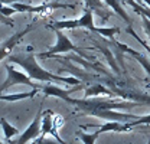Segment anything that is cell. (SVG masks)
<instances>
[{
  "instance_id": "1",
  "label": "cell",
  "mask_w": 150,
  "mask_h": 144,
  "mask_svg": "<svg viewBox=\"0 0 150 144\" xmlns=\"http://www.w3.org/2000/svg\"><path fill=\"white\" fill-rule=\"evenodd\" d=\"M7 61L10 64H16L20 68H23V71L39 82H64L68 85H78L81 81L74 76H59L55 73H51L49 71L43 69L39 64L35 54L32 52V46H29L28 52H16V54H10L7 56Z\"/></svg>"
},
{
  "instance_id": "2",
  "label": "cell",
  "mask_w": 150,
  "mask_h": 144,
  "mask_svg": "<svg viewBox=\"0 0 150 144\" xmlns=\"http://www.w3.org/2000/svg\"><path fill=\"white\" fill-rule=\"evenodd\" d=\"M48 29H76V28H84L87 30H95V25H94V12L85 7V12L82 13V16L79 19H72V20H54L49 25H46Z\"/></svg>"
},
{
  "instance_id": "3",
  "label": "cell",
  "mask_w": 150,
  "mask_h": 144,
  "mask_svg": "<svg viewBox=\"0 0 150 144\" xmlns=\"http://www.w3.org/2000/svg\"><path fill=\"white\" fill-rule=\"evenodd\" d=\"M56 35V43L48 51V52H43V54H39V58L42 59H48V58H52L54 55L58 54H67V52H75V54L81 55L84 58H87V55L84 54L79 48H76L74 43L69 40V37L65 35L61 29H55L54 30Z\"/></svg>"
},
{
  "instance_id": "4",
  "label": "cell",
  "mask_w": 150,
  "mask_h": 144,
  "mask_svg": "<svg viewBox=\"0 0 150 144\" xmlns=\"http://www.w3.org/2000/svg\"><path fill=\"white\" fill-rule=\"evenodd\" d=\"M6 71H7V76H6V81L0 85V94L13 85H28L30 88H40V85L33 82V79L28 73L18 71L10 62H9V65H6Z\"/></svg>"
},
{
  "instance_id": "5",
  "label": "cell",
  "mask_w": 150,
  "mask_h": 144,
  "mask_svg": "<svg viewBox=\"0 0 150 144\" xmlns=\"http://www.w3.org/2000/svg\"><path fill=\"white\" fill-rule=\"evenodd\" d=\"M16 12L19 13H49L51 10L55 9H74L75 4H67V3H58V1H51V3H43L40 6H32L30 3H13L10 4Z\"/></svg>"
},
{
  "instance_id": "6",
  "label": "cell",
  "mask_w": 150,
  "mask_h": 144,
  "mask_svg": "<svg viewBox=\"0 0 150 144\" xmlns=\"http://www.w3.org/2000/svg\"><path fill=\"white\" fill-rule=\"evenodd\" d=\"M42 108H39V111H38V114L35 115V118H33V121L28 126V128L22 133V136L19 137L18 140H16V144H26L28 141H33V140H36L38 137L42 134V126H40V120H42Z\"/></svg>"
},
{
  "instance_id": "7",
  "label": "cell",
  "mask_w": 150,
  "mask_h": 144,
  "mask_svg": "<svg viewBox=\"0 0 150 144\" xmlns=\"http://www.w3.org/2000/svg\"><path fill=\"white\" fill-rule=\"evenodd\" d=\"M56 121H58V115H55L51 109L43 111V114H42V134L40 136L46 137L48 134H51L61 144H65L61 140L59 134H58V124H56Z\"/></svg>"
},
{
  "instance_id": "8",
  "label": "cell",
  "mask_w": 150,
  "mask_h": 144,
  "mask_svg": "<svg viewBox=\"0 0 150 144\" xmlns=\"http://www.w3.org/2000/svg\"><path fill=\"white\" fill-rule=\"evenodd\" d=\"M33 29V25H28L23 30H20V32H16L15 35H12L7 40H4L1 45H0V62L4 59V58H7L9 55L12 54V51H13V48L18 45L19 42L23 39V36L28 35L30 30Z\"/></svg>"
},
{
  "instance_id": "9",
  "label": "cell",
  "mask_w": 150,
  "mask_h": 144,
  "mask_svg": "<svg viewBox=\"0 0 150 144\" xmlns=\"http://www.w3.org/2000/svg\"><path fill=\"white\" fill-rule=\"evenodd\" d=\"M82 87H75V88H71V90H61V88H58L55 85H52V84H46V85H40V91L45 94V98H48V97H55V98H59V100H64V101H69V94H72V92H76L78 90H81Z\"/></svg>"
},
{
  "instance_id": "10",
  "label": "cell",
  "mask_w": 150,
  "mask_h": 144,
  "mask_svg": "<svg viewBox=\"0 0 150 144\" xmlns=\"http://www.w3.org/2000/svg\"><path fill=\"white\" fill-rule=\"evenodd\" d=\"M103 1L104 0H84L87 9H90L94 13H97L103 20H107L108 16H110V12H108V6Z\"/></svg>"
},
{
  "instance_id": "11",
  "label": "cell",
  "mask_w": 150,
  "mask_h": 144,
  "mask_svg": "<svg viewBox=\"0 0 150 144\" xmlns=\"http://www.w3.org/2000/svg\"><path fill=\"white\" fill-rule=\"evenodd\" d=\"M40 91V88H33L29 92H16V94H7L3 95L0 94V101H9V102H15V101H22V100H28V98H35L36 94Z\"/></svg>"
},
{
  "instance_id": "12",
  "label": "cell",
  "mask_w": 150,
  "mask_h": 144,
  "mask_svg": "<svg viewBox=\"0 0 150 144\" xmlns=\"http://www.w3.org/2000/svg\"><path fill=\"white\" fill-rule=\"evenodd\" d=\"M117 45L121 48V51H124V52L130 54L131 56H134V58H136V59H137V61L142 64V66H143V68L147 71V73L150 75V61L147 59V58H146V56H144V55L139 54L137 51H133V49H131V48H129L127 45H121V43H117Z\"/></svg>"
},
{
  "instance_id": "13",
  "label": "cell",
  "mask_w": 150,
  "mask_h": 144,
  "mask_svg": "<svg viewBox=\"0 0 150 144\" xmlns=\"http://www.w3.org/2000/svg\"><path fill=\"white\" fill-rule=\"evenodd\" d=\"M104 3L108 6V7H111L112 10L120 16V18L123 19L127 25H131V20L130 18H129V15L126 13V10L121 7V3H120V0H104Z\"/></svg>"
},
{
  "instance_id": "14",
  "label": "cell",
  "mask_w": 150,
  "mask_h": 144,
  "mask_svg": "<svg viewBox=\"0 0 150 144\" xmlns=\"http://www.w3.org/2000/svg\"><path fill=\"white\" fill-rule=\"evenodd\" d=\"M0 126H1V130L4 133V140H12V137H15L16 134H19V128L13 127L12 124H9L6 121V118H1L0 120Z\"/></svg>"
},
{
  "instance_id": "15",
  "label": "cell",
  "mask_w": 150,
  "mask_h": 144,
  "mask_svg": "<svg viewBox=\"0 0 150 144\" xmlns=\"http://www.w3.org/2000/svg\"><path fill=\"white\" fill-rule=\"evenodd\" d=\"M85 92H87V97H95V95H100V94H105V95H111L112 92L101 85H93L90 88H85Z\"/></svg>"
},
{
  "instance_id": "16",
  "label": "cell",
  "mask_w": 150,
  "mask_h": 144,
  "mask_svg": "<svg viewBox=\"0 0 150 144\" xmlns=\"http://www.w3.org/2000/svg\"><path fill=\"white\" fill-rule=\"evenodd\" d=\"M94 32H95V33H100V35L104 36V37L112 39L115 35L120 33V28H95Z\"/></svg>"
},
{
  "instance_id": "17",
  "label": "cell",
  "mask_w": 150,
  "mask_h": 144,
  "mask_svg": "<svg viewBox=\"0 0 150 144\" xmlns=\"http://www.w3.org/2000/svg\"><path fill=\"white\" fill-rule=\"evenodd\" d=\"M76 136L81 138V141L84 144H95L97 138L100 137L97 133H93V134H87V133H82V131H78Z\"/></svg>"
},
{
  "instance_id": "18",
  "label": "cell",
  "mask_w": 150,
  "mask_h": 144,
  "mask_svg": "<svg viewBox=\"0 0 150 144\" xmlns=\"http://www.w3.org/2000/svg\"><path fill=\"white\" fill-rule=\"evenodd\" d=\"M131 127H137V126H150V114L147 115H139V118L133 120L131 123H129Z\"/></svg>"
},
{
  "instance_id": "19",
  "label": "cell",
  "mask_w": 150,
  "mask_h": 144,
  "mask_svg": "<svg viewBox=\"0 0 150 144\" xmlns=\"http://www.w3.org/2000/svg\"><path fill=\"white\" fill-rule=\"evenodd\" d=\"M0 23H3V25H7V26H10V28H13L15 26V22L12 20V18H9V16H6L1 10H0Z\"/></svg>"
},
{
  "instance_id": "20",
  "label": "cell",
  "mask_w": 150,
  "mask_h": 144,
  "mask_svg": "<svg viewBox=\"0 0 150 144\" xmlns=\"http://www.w3.org/2000/svg\"><path fill=\"white\" fill-rule=\"evenodd\" d=\"M36 140H38V143H39V144H61L59 141H58V140H56V138L54 140V137H52V138H46V137H42V136H39Z\"/></svg>"
},
{
  "instance_id": "21",
  "label": "cell",
  "mask_w": 150,
  "mask_h": 144,
  "mask_svg": "<svg viewBox=\"0 0 150 144\" xmlns=\"http://www.w3.org/2000/svg\"><path fill=\"white\" fill-rule=\"evenodd\" d=\"M142 22H143V29L147 33V36L150 37V19L146 16H142Z\"/></svg>"
},
{
  "instance_id": "22",
  "label": "cell",
  "mask_w": 150,
  "mask_h": 144,
  "mask_svg": "<svg viewBox=\"0 0 150 144\" xmlns=\"http://www.w3.org/2000/svg\"><path fill=\"white\" fill-rule=\"evenodd\" d=\"M13 3H32V0H0V4H13Z\"/></svg>"
},
{
  "instance_id": "23",
  "label": "cell",
  "mask_w": 150,
  "mask_h": 144,
  "mask_svg": "<svg viewBox=\"0 0 150 144\" xmlns=\"http://www.w3.org/2000/svg\"><path fill=\"white\" fill-rule=\"evenodd\" d=\"M0 144H16V140H7V141H4V143L0 140Z\"/></svg>"
},
{
  "instance_id": "24",
  "label": "cell",
  "mask_w": 150,
  "mask_h": 144,
  "mask_svg": "<svg viewBox=\"0 0 150 144\" xmlns=\"http://www.w3.org/2000/svg\"><path fill=\"white\" fill-rule=\"evenodd\" d=\"M137 1H142V3H144V4H147L150 7V0H137Z\"/></svg>"
},
{
  "instance_id": "25",
  "label": "cell",
  "mask_w": 150,
  "mask_h": 144,
  "mask_svg": "<svg viewBox=\"0 0 150 144\" xmlns=\"http://www.w3.org/2000/svg\"><path fill=\"white\" fill-rule=\"evenodd\" d=\"M32 144H39V143H38V140H33V141H32Z\"/></svg>"
},
{
  "instance_id": "26",
  "label": "cell",
  "mask_w": 150,
  "mask_h": 144,
  "mask_svg": "<svg viewBox=\"0 0 150 144\" xmlns=\"http://www.w3.org/2000/svg\"><path fill=\"white\" fill-rule=\"evenodd\" d=\"M149 144H150V143H149Z\"/></svg>"
}]
</instances>
